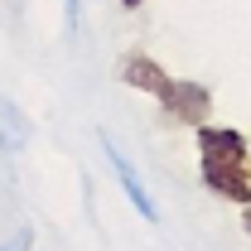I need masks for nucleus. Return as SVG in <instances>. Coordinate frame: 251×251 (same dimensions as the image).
<instances>
[{
    "label": "nucleus",
    "mask_w": 251,
    "mask_h": 251,
    "mask_svg": "<svg viewBox=\"0 0 251 251\" xmlns=\"http://www.w3.org/2000/svg\"><path fill=\"white\" fill-rule=\"evenodd\" d=\"M159 106H164V116L179 126H203L213 116V92L203 87V82H188V77H174L169 82V92L159 97Z\"/></svg>",
    "instance_id": "obj_3"
},
{
    "label": "nucleus",
    "mask_w": 251,
    "mask_h": 251,
    "mask_svg": "<svg viewBox=\"0 0 251 251\" xmlns=\"http://www.w3.org/2000/svg\"><path fill=\"white\" fill-rule=\"evenodd\" d=\"M193 135H198V179L208 193H218L227 203H237V208H247L251 203V145L242 130H232V126H193Z\"/></svg>",
    "instance_id": "obj_1"
},
{
    "label": "nucleus",
    "mask_w": 251,
    "mask_h": 251,
    "mask_svg": "<svg viewBox=\"0 0 251 251\" xmlns=\"http://www.w3.org/2000/svg\"><path fill=\"white\" fill-rule=\"evenodd\" d=\"M97 140H101V150H106V164L116 169V179H121V188H126V198H130V208L140 213L145 222H159V203L150 198V188H145V179L135 174V164H130V155H126L121 145L106 135V130H97Z\"/></svg>",
    "instance_id": "obj_2"
},
{
    "label": "nucleus",
    "mask_w": 251,
    "mask_h": 251,
    "mask_svg": "<svg viewBox=\"0 0 251 251\" xmlns=\"http://www.w3.org/2000/svg\"><path fill=\"white\" fill-rule=\"evenodd\" d=\"M63 15H68V34H77V25H82V0H63Z\"/></svg>",
    "instance_id": "obj_6"
},
{
    "label": "nucleus",
    "mask_w": 251,
    "mask_h": 251,
    "mask_svg": "<svg viewBox=\"0 0 251 251\" xmlns=\"http://www.w3.org/2000/svg\"><path fill=\"white\" fill-rule=\"evenodd\" d=\"M116 77H121L126 87H135V92H150L155 101L169 92V82H174V77H169V73H164L150 53H140V49H130V53L116 63Z\"/></svg>",
    "instance_id": "obj_4"
},
{
    "label": "nucleus",
    "mask_w": 251,
    "mask_h": 251,
    "mask_svg": "<svg viewBox=\"0 0 251 251\" xmlns=\"http://www.w3.org/2000/svg\"><path fill=\"white\" fill-rule=\"evenodd\" d=\"M242 218H247V237H251V203H247V208H242Z\"/></svg>",
    "instance_id": "obj_7"
},
{
    "label": "nucleus",
    "mask_w": 251,
    "mask_h": 251,
    "mask_svg": "<svg viewBox=\"0 0 251 251\" xmlns=\"http://www.w3.org/2000/svg\"><path fill=\"white\" fill-rule=\"evenodd\" d=\"M121 5H126V10H140V5H145V0H121Z\"/></svg>",
    "instance_id": "obj_8"
},
{
    "label": "nucleus",
    "mask_w": 251,
    "mask_h": 251,
    "mask_svg": "<svg viewBox=\"0 0 251 251\" xmlns=\"http://www.w3.org/2000/svg\"><path fill=\"white\" fill-rule=\"evenodd\" d=\"M25 140H29V121L20 116V106H15V101H5V97H0V150H5V155H15Z\"/></svg>",
    "instance_id": "obj_5"
}]
</instances>
